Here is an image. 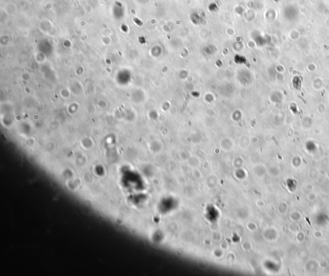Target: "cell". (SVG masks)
Returning a JSON list of instances; mask_svg holds the SVG:
<instances>
[{
    "mask_svg": "<svg viewBox=\"0 0 329 276\" xmlns=\"http://www.w3.org/2000/svg\"><path fill=\"white\" fill-rule=\"evenodd\" d=\"M305 219H306V220H307V221H308V223H309V225H311V222H310V221H309V219H308V218H305Z\"/></svg>",
    "mask_w": 329,
    "mask_h": 276,
    "instance_id": "1",
    "label": "cell"
}]
</instances>
